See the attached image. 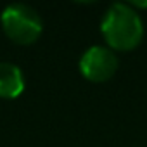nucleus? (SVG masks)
<instances>
[{"mask_svg": "<svg viewBox=\"0 0 147 147\" xmlns=\"http://www.w3.org/2000/svg\"><path fill=\"white\" fill-rule=\"evenodd\" d=\"M100 31L111 49L125 52L142 42L144 24L130 4H113L102 18Z\"/></svg>", "mask_w": 147, "mask_h": 147, "instance_id": "nucleus-1", "label": "nucleus"}, {"mask_svg": "<svg viewBox=\"0 0 147 147\" xmlns=\"http://www.w3.org/2000/svg\"><path fill=\"white\" fill-rule=\"evenodd\" d=\"M0 23H2L5 35L19 45H31L40 38L43 31V23L40 14L26 4L7 5L2 11Z\"/></svg>", "mask_w": 147, "mask_h": 147, "instance_id": "nucleus-2", "label": "nucleus"}, {"mask_svg": "<svg viewBox=\"0 0 147 147\" xmlns=\"http://www.w3.org/2000/svg\"><path fill=\"white\" fill-rule=\"evenodd\" d=\"M116 69H118V57L109 47L104 45H94L87 49L80 59L82 75L94 83H102L111 80Z\"/></svg>", "mask_w": 147, "mask_h": 147, "instance_id": "nucleus-3", "label": "nucleus"}, {"mask_svg": "<svg viewBox=\"0 0 147 147\" xmlns=\"http://www.w3.org/2000/svg\"><path fill=\"white\" fill-rule=\"evenodd\" d=\"M24 92V75L19 66L0 62V97L16 99Z\"/></svg>", "mask_w": 147, "mask_h": 147, "instance_id": "nucleus-4", "label": "nucleus"}]
</instances>
